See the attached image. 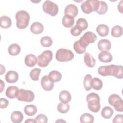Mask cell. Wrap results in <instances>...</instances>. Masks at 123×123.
<instances>
[{
	"mask_svg": "<svg viewBox=\"0 0 123 123\" xmlns=\"http://www.w3.org/2000/svg\"><path fill=\"white\" fill-rule=\"evenodd\" d=\"M123 68L121 65L111 64L100 66L98 69V72L102 76H113L118 79H122L123 78Z\"/></svg>",
	"mask_w": 123,
	"mask_h": 123,
	"instance_id": "6da1fadb",
	"label": "cell"
},
{
	"mask_svg": "<svg viewBox=\"0 0 123 123\" xmlns=\"http://www.w3.org/2000/svg\"><path fill=\"white\" fill-rule=\"evenodd\" d=\"M87 107L93 112H98L100 109V97L99 95L95 93H91L86 96Z\"/></svg>",
	"mask_w": 123,
	"mask_h": 123,
	"instance_id": "7a4b0ae2",
	"label": "cell"
},
{
	"mask_svg": "<svg viewBox=\"0 0 123 123\" xmlns=\"http://www.w3.org/2000/svg\"><path fill=\"white\" fill-rule=\"evenodd\" d=\"M16 20V25L18 28L23 29L25 28L29 25L30 16L29 13L25 10L18 11L15 14Z\"/></svg>",
	"mask_w": 123,
	"mask_h": 123,
	"instance_id": "3957f363",
	"label": "cell"
},
{
	"mask_svg": "<svg viewBox=\"0 0 123 123\" xmlns=\"http://www.w3.org/2000/svg\"><path fill=\"white\" fill-rule=\"evenodd\" d=\"M99 6V1L98 0H87L84 1L81 8L82 12L86 14H90L91 12H96Z\"/></svg>",
	"mask_w": 123,
	"mask_h": 123,
	"instance_id": "277c9868",
	"label": "cell"
},
{
	"mask_svg": "<svg viewBox=\"0 0 123 123\" xmlns=\"http://www.w3.org/2000/svg\"><path fill=\"white\" fill-rule=\"evenodd\" d=\"M74 57V54L71 50L63 48L59 49L56 53V60L61 62L71 61L73 59Z\"/></svg>",
	"mask_w": 123,
	"mask_h": 123,
	"instance_id": "5b68a950",
	"label": "cell"
},
{
	"mask_svg": "<svg viewBox=\"0 0 123 123\" xmlns=\"http://www.w3.org/2000/svg\"><path fill=\"white\" fill-rule=\"evenodd\" d=\"M16 98L19 101L29 102L34 100L35 95L32 91L21 89L18 90L16 94Z\"/></svg>",
	"mask_w": 123,
	"mask_h": 123,
	"instance_id": "8992f818",
	"label": "cell"
},
{
	"mask_svg": "<svg viewBox=\"0 0 123 123\" xmlns=\"http://www.w3.org/2000/svg\"><path fill=\"white\" fill-rule=\"evenodd\" d=\"M97 38L96 35L93 32H87L78 41L82 47L86 49L89 44L94 43L96 41Z\"/></svg>",
	"mask_w": 123,
	"mask_h": 123,
	"instance_id": "52a82bcc",
	"label": "cell"
},
{
	"mask_svg": "<svg viewBox=\"0 0 123 123\" xmlns=\"http://www.w3.org/2000/svg\"><path fill=\"white\" fill-rule=\"evenodd\" d=\"M53 53L49 50L44 51L37 57V65L41 67H45L48 65L52 59Z\"/></svg>",
	"mask_w": 123,
	"mask_h": 123,
	"instance_id": "ba28073f",
	"label": "cell"
},
{
	"mask_svg": "<svg viewBox=\"0 0 123 123\" xmlns=\"http://www.w3.org/2000/svg\"><path fill=\"white\" fill-rule=\"evenodd\" d=\"M109 104L112 106L114 109L118 112L123 111V101L121 98L117 94H113L110 95L108 98Z\"/></svg>",
	"mask_w": 123,
	"mask_h": 123,
	"instance_id": "9c48e42d",
	"label": "cell"
},
{
	"mask_svg": "<svg viewBox=\"0 0 123 123\" xmlns=\"http://www.w3.org/2000/svg\"><path fill=\"white\" fill-rule=\"evenodd\" d=\"M43 11L51 16H56L59 11V8L57 4L50 0L45 1L42 5Z\"/></svg>",
	"mask_w": 123,
	"mask_h": 123,
	"instance_id": "30bf717a",
	"label": "cell"
},
{
	"mask_svg": "<svg viewBox=\"0 0 123 123\" xmlns=\"http://www.w3.org/2000/svg\"><path fill=\"white\" fill-rule=\"evenodd\" d=\"M54 83L50 80L48 75H44L41 80L42 87L46 91H50L54 87Z\"/></svg>",
	"mask_w": 123,
	"mask_h": 123,
	"instance_id": "8fae6325",
	"label": "cell"
},
{
	"mask_svg": "<svg viewBox=\"0 0 123 123\" xmlns=\"http://www.w3.org/2000/svg\"><path fill=\"white\" fill-rule=\"evenodd\" d=\"M78 12V8L73 4H70L65 7L64 9V14L70 15L74 18L75 17Z\"/></svg>",
	"mask_w": 123,
	"mask_h": 123,
	"instance_id": "7c38bea8",
	"label": "cell"
},
{
	"mask_svg": "<svg viewBox=\"0 0 123 123\" xmlns=\"http://www.w3.org/2000/svg\"><path fill=\"white\" fill-rule=\"evenodd\" d=\"M5 78L8 83H14L17 81L19 75L15 71H9L6 73Z\"/></svg>",
	"mask_w": 123,
	"mask_h": 123,
	"instance_id": "4fadbf2b",
	"label": "cell"
},
{
	"mask_svg": "<svg viewBox=\"0 0 123 123\" xmlns=\"http://www.w3.org/2000/svg\"><path fill=\"white\" fill-rule=\"evenodd\" d=\"M111 42L106 39H101L98 43V49L101 51H108L111 49Z\"/></svg>",
	"mask_w": 123,
	"mask_h": 123,
	"instance_id": "5bb4252c",
	"label": "cell"
},
{
	"mask_svg": "<svg viewBox=\"0 0 123 123\" xmlns=\"http://www.w3.org/2000/svg\"><path fill=\"white\" fill-rule=\"evenodd\" d=\"M98 60L102 62L108 63L112 60V56L111 53L107 51H101L98 54Z\"/></svg>",
	"mask_w": 123,
	"mask_h": 123,
	"instance_id": "9a60e30c",
	"label": "cell"
},
{
	"mask_svg": "<svg viewBox=\"0 0 123 123\" xmlns=\"http://www.w3.org/2000/svg\"><path fill=\"white\" fill-rule=\"evenodd\" d=\"M25 63L27 66L32 67L34 66L37 63V59L35 55L29 54L25 56Z\"/></svg>",
	"mask_w": 123,
	"mask_h": 123,
	"instance_id": "2e32d148",
	"label": "cell"
},
{
	"mask_svg": "<svg viewBox=\"0 0 123 123\" xmlns=\"http://www.w3.org/2000/svg\"><path fill=\"white\" fill-rule=\"evenodd\" d=\"M30 31L35 34H41L44 30V26L40 22L33 23L30 27Z\"/></svg>",
	"mask_w": 123,
	"mask_h": 123,
	"instance_id": "e0dca14e",
	"label": "cell"
},
{
	"mask_svg": "<svg viewBox=\"0 0 123 123\" xmlns=\"http://www.w3.org/2000/svg\"><path fill=\"white\" fill-rule=\"evenodd\" d=\"M84 61L86 65L89 67H93L96 64V60L88 52L85 53L84 57Z\"/></svg>",
	"mask_w": 123,
	"mask_h": 123,
	"instance_id": "ac0fdd59",
	"label": "cell"
},
{
	"mask_svg": "<svg viewBox=\"0 0 123 123\" xmlns=\"http://www.w3.org/2000/svg\"><path fill=\"white\" fill-rule=\"evenodd\" d=\"M74 23V18L70 15L64 14L62 19L63 25L66 28H70L73 26Z\"/></svg>",
	"mask_w": 123,
	"mask_h": 123,
	"instance_id": "d6986e66",
	"label": "cell"
},
{
	"mask_svg": "<svg viewBox=\"0 0 123 123\" xmlns=\"http://www.w3.org/2000/svg\"><path fill=\"white\" fill-rule=\"evenodd\" d=\"M59 98L61 102L64 103H68L71 101L72 97L71 94L68 91L63 90L60 92Z\"/></svg>",
	"mask_w": 123,
	"mask_h": 123,
	"instance_id": "ffe728a7",
	"label": "cell"
},
{
	"mask_svg": "<svg viewBox=\"0 0 123 123\" xmlns=\"http://www.w3.org/2000/svg\"><path fill=\"white\" fill-rule=\"evenodd\" d=\"M109 27L105 24H100L96 28V31L101 37H105L109 34Z\"/></svg>",
	"mask_w": 123,
	"mask_h": 123,
	"instance_id": "44dd1931",
	"label": "cell"
},
{
	"mask_svg": "<svg viewBox=\"0 0 123 123\" xmlns=\"http://www.w3.org/2000/svg\"><path fill=\"white\" fill-rule=\"evenodd\" d=\"M48 76L49 79L53 83L60 81L62 78V74L59 71L56 70L51 71Z\"/></svg>",
	"mask_w": 123,
	"mask_h": 123,
	"instance_id": "7402d4cb",
	"label": "cell"
},
{
	"mask_svg": "<svg viewBox=\"0 0 123 123\" xmlns=\"http://www.w3.org/2000/svg\"><path fill=\"white\" fill-rule=\"evenodd\" d=\"M24 118L23 113L19 111H14L11 115V120L14 123H20Z\"/></svg>",
	"mask_w": 123,
	"mask_h": 123,
	"instance_id": "603a6c76",
	"label": "cell"
},
{
	"mask_svg": "<svg viewBox=\"0 0 123 123\" xmlns=\"http://www.w3.org/2000/svg\"><path fill=\"white\" fill-rule=\"evenodd\" d=\"M18 90V88L16 86H10L6 89V96L10 99H13L16 98V94Z\"/></svg>",
	"mask_w": 123,
	"mask_h": 123,
	"instance_id": "cb8c5ba5",
	"label": "cell"
},
{
	"mask_svg": "<svg viewBox=\"0 0 123 123\" xmlns=\"http://www.w3.org/2000/svg\"><path fill=\"white\" fill-rule=\"evenodd\" d=\"M20 51V46L16 43L11 44L8 48V52L10 55L12 56H16L18 55Z\"/></svg>",
	"mask_w": 123,
	"mask_h": 123,
	"instance_id": "d4e9b609",
	"label": "cell"
},
{
	"mask_svg": "<svg viewBox=\"0 0 123 123\" xmlns=\"http://www.w3.org/2000/svg\"><path fill=\"white\" fill-rule=\"evenodd\" d=\"M114 113L113 110L109 106L104 107L101 112V115L103 118L109 119L111 117Z\"/></svg>",
	"mask_w": 123,
	"mask_h": 123,
	"instance_id": "484cf974",
	"label": "cell"
},
{
	"mask_svg": "<svg viewBox=\"0 0 123 123\" xmlns=\"http://www.w3.org/2000/svg\"><path fill=\"white\" fill-rule=\"evenodd\" d=\"M0 27L2 28L7 29L9 28L12 25V21L10 17L7 16H2L0 18Z\"/></svg>",
	"mask_w": 123,
	"mask_h": 123,
	"instance_id": "4316f807",
	"label": "cell"
},
{
	"mask_svg": "<svg viewBox=\"0 0 123 123\" xmlns=\"http://www.w3.org/2000/svg\"><path fill=\"white\" fill-rule=\"evenodd\" d=\"M37 107L33 104L26 105L24 108V112L28 116H33L37 112Z\"/></svg>",
	"mask_w": 123,
	"mask_h": 123,
	"instance_id": "83f0119b",
	"label": "cell"
},
{
	"mask_svg": "<svg viewBox=\"0 0 123 123\" xmlns=\"http://www.w3.org/2000/svg\"><path fill=\"white\" fill-rule=\"evenodd\" d=\"M91 87L96 90H99L101 89L103 86V83L101 79L95 77L92 79L91 82Z\"/></svg>",
	"mask_w": 123,
	"mask_h": 123,
	"instance_id": "f1b7e54d",
	"label": "cell"
},
{
	"mask_svg": "<svg viewBox=\"0 0 123 123\" xmlns=\"http://www.w3.org/2000/svg\"><path fill=\"white\" fill-rule=\"evenodd\" d=\"M80 121L82 123H93L94 121V117L90 113H85L80 116Z\"/></svg>",
	"mask_w": 123,
	"mask_h": 123,
	"instance_id": "f546056e",
	"label": "cell"
},
{
	"mask_svg": "<svg viewBox=\"0 0 123 123\" xmlns=\"http://www.w3.org/2000/svg\"><path fill=\"white\" fill-rule=\"evenodd\" d=\"M108 6L107 4L103 1H99V6L96 12L100 15L106 13L108 11Z\"/></svg>",
	"mask_w": 123,
	"mask_h": 123,
	"instance_id": "4dcf8cb0",
	"label": "cell"
},
{
	"mask_svg": "<svg viewBox=\"0 0 123 123\" xmlns=\"http://www.w3.org/2000/svg\"><path fill=\"white\" fill-rule=\"evenodd\" d=\"M111 35L114 37H119L123 35V28L119 25L113 26L111 31Z\"/></svg>",
	"mask_w": 123,
	"mask_h": 123,
	"instance_id": "1f68e13d",
	"label": "cell"
},
{
	"mask_svg": "<svg viewBox=\"0 0 123 123\" xmlns=\"http://www.w3.org/2000/svg\"><path fill=\"white\" fill-rule=\"evenodd\" d=\"M92 79V76L90 74H87L84 78L83 85L86 90V91H89L92 88L91 86Z\"/></svg>",
	"mask_w": 123,
	"mask_h": 123,
	"instance_id": "d6a6232c",
	"label": "cell"
},
{
	"mask_svg": "<svg viewBox=\"0 0 123 123\" xmlns=\"http://www.w3.org/2000/svg\"><path fill=\"white\" fill-rule=\"evenodd\" d=\"M70 109V106L67 103L60 102L57 106L58 111L62 113H67Z\"/></svg>",
	"mask_w": 123,
	"mask_h": 123,
	"instance_id": "836d02e7",
	"label": "cell"
},
{
	"mask_svg": "<svg viewBox=\"0 0 123 123\" xmlns=\"http://www.w3.org/2000/svg\"><path fill=\"white\" fill-rule=\"evenodd\" d=\"M41 72V69L39 68H36L32 70L30 72V77L31 79L33 81H38L39 79V76Z\"/></svg>",
	"mask_w": 123,
	"mask_h": 123,
	"instance_id": "e575fe53",
	"label": "cell"
},
{
	"mask_svg": "<svg viewBox=\"0 0 123 123\" xmlns=\"http://www.w3.org/2000/svg\"><path fill=\"white\" fill-rule=\"evenodd\" d=\"M52 40L49 36H45L42 37L40 39L41 45L44 47H50L52 44Z\"/></svg>",
	"mask_w": 123,
	"mask_h": 123,
	"instance_id": "d590c367",
	"label": "cell"
},
{
	"mask_svg": "<svg viewBox=\"0 0 123 123\" xmlns=\"http://www.w3.org/2000/svg\"><path fill=\"white\" fill-rule=\"evenodd\" d=\"M76 25L79 26L83 30L86 29L88 27V23L87 21L83 18L78 19L76 21Z\"/></svg>",
	"mask_w": 123,
	"mask_h": 123,
	"instance_id": "8d00e7d4",
	"label": "cell"
},
{
	"mask_svg": "<svg viewBox=\"0 0 123 123\" xmlns=\"http://www.w3.org/2000/svg\"><path fill=\"white\" fill-rule=\"evenodd\" d=\"M73 48L77 54H81L83 53H85V52L86 51V49H84L83 47H82L79 44L78 40L75 41L73 45Z\"/></svg>",
	"mask_w": 123,
	"mask_h": 123,
	"instance_id": "74e56055",
	"label": "cell"
},
{
	"mask_svg": "<svg viewBox=\"0 0 123 123\" xmlns=\"http://www.w3.org/2000/svg\"><path fill=\"white\" fill-rule=\"evenodd\" d=\"M82 29L77 25L73 26L70 30L71 34L74 36H78L82 33Z\"/></svg>",
	"mask_w": 123,
	"mask_h": 123,
	"instance_id": "f35d334b",
	"label": "cell"
},
{
	"mask_svg": "<svg viewBox=\"0 0 123 123\" xmlns=\"http://www.w3.org/2000/svg\"><path fill=\"white\" fill-rule=\"evenodd\" d=\"M34 121H35V123H46L48 122V118L44 114H39L36 117V118L34 120Z\"/></svg>",
	"mask_w": 123,
	"mask_h": 123,
	"instance_id": "ab89813d",
	"label": "cell"
},
{
	"mask_svg": "<svg viewBox=\"0 0 123 123\" xmlns=\"http://www.w3.org/2000/svg\"><path fill=\"white\" fill-rule=\"evenodd\" d=\"M0 107L1 109H4L8 107L9 105V101L4 98H0Z\"/></svg>",
	"mask_w": 123,
	"mask_h": 123,
	"instance_id": "60d3db41",
	"label": "cell"
},
{
	"mask_svg": "<svg viewBox=\"0 0 123 123\" xmlns=\"http://www.w3.org/2000/svg\"><path fill=\"white\" fill-rule=\"evenodd\" d=\"M113 123H123V116L122 114H117L116 115L112 121Z\"/></svg>",
	"mask_w": 123,
	"mask_h": 123,
	"instance_id": "b9f144b4",
	"label": "cell"
},
{
	"mask_svg": "<svg viewBox=\"0 0 123 123\" xmlns=\"http://www.w3.org/2000/svg\"><path fill=\"white\" fill-rule=\"evenodd\" d=\"M0 88H1V91H0V93H1L3 90V89L5 87V84L3 82L2 80L1 79L0 80Z\"/></svg>",
	"mask_w": 123,
	"mask_h": 123,
	"instance_id": "7bdbcfd3",
	"label": "cell"
},
{
	"mask_svg": "<svg viewBox=\"0 0 123 123\" xmlns=\"http://www.w3.org/2000/svg\"><path fill=\"white\" fill-rule=\"evenodd\" d=\"M122 7H123V6H122V5H121V6H120V4H119H119H118V10H119V11L121 12V13H123V9H122Z\"/></svg>",
	"mask_w": 123,
	"mask_h": 123,
	"instance_id": "ee69618b",
	"label": "cell"
},
{
	"mask_svg": "<svg viewBox=\"0 0 123 123\" xmlns=\"http://www.w3.org/2000/svg\"><path fill=\"white\" fill-rule=\"evenodd\" d=\"M0 69H1V70H0V75H2L3 73H5V67L3 66V69H2V67L0 66Z\"/></svg>",
	"mask_w": 123,
	"mask_h": 123,
	"instance_id": "f6af8a7d",
	"label": "cell"
},
{
	"mask_svg": "<svg viewBox=\"0 0 123 123\" xmlns=\"http://www.w3.org/2000/svg\"><path fill=\"white\" fill-rule=\"evenodd\" d=\"M25 123H35V121L33 119H28L27 120L25 121Z\"/></svg>",
	"mask_w": 123,
	"mask_h": 123,
	"instance_id": "bcb514c9",
	"label": "cell"
}]
</instances>
